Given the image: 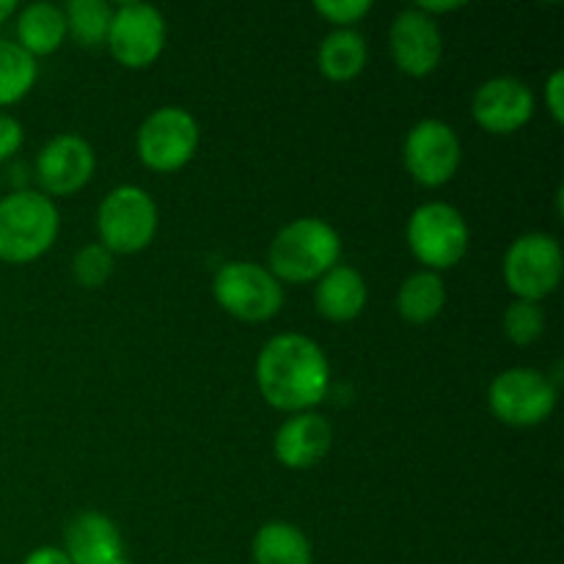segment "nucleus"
I'll use <instances>...</instances> for the list:
<instances>
[{"label": "nucleus", "mask_w": 564, "mask_h": 564, "mask_svg": "<svg viewBox=\"0 0 564 564\" xmlns=\"http://www.w3.org/2000/svg\"><path fill=\"white\" fill-rule=\"evenodd\" d=\"M257 386L270 408L306 413L330 389V364L323 347L303 334H279L257 358Z\"/></svg>", "instance_id": "f257e3e1"}, {"label": "nucleus", "mask_w": 564, "mask_h": 564, "mask_svg": "<svg viewBox=\"0 0 564 564\" xmlns=\"http://www.w3.org/2000/svg\"><path fill=\"white\" fill-rule=\"evenodd\" d=\"M341 259V237L328 220L297 218L273 237L268 251L270 273L279 284H308L336 268Z\"/></svg>", "instance_id": "f03ea898"}, {"label": "nucleus", "mask_w": 564, "mask_h": 564, "mask_svg": "<svg viewBox=\"0 0 564 564\" xmlns=\"http://www.w3.org/2000/svg\"><path fill=\"white\" fill-rule=\"evenodd\" d=\"M61 215L53 198L14 191L0 198V262L28 264L42 259L58 240Z\"/></svg>", "instance_id": "7ed1b4c3"}, {"label": "nucleus", "mask_w": 564, "mask_h": 564, "mask_svg": "<svg viewBox=\"0 0 564 564\" xmlns=\"http://www.w3.org/2000/svg\"><path fill=\"white\" fill-rule=\"evenodd\" d=\"M158 204L143 187L121 185L102 198L97 209L99 246L110 253H138L158 235Z\"/></svg>", "instance_id": "20e7f679"}, {"label": "nucleus", "mask_w": 564, "mask_h": 564, "mask_svg": "<svg viewBox=\"0 0 564 564\" xmlns=\"http://www.w3.org/2000/svg\"><path fill=\"white\" fill-rule=\"evenodd\" d=\"M405 237L408 248L424 264V270L438 273V270H449L463 262L471 231H468L460 209L444 202H430L413 209Z\"/></svg>", "instance_id": "39448f33"}, {"label": "nucleus", "mask_w": 564, "mask_h": 564, "mask_svg": "<svg viewBox=\"0 0 564 564\" xmlns=\"http://www.w3.org/2000/svg\"><path fill=\"white\" fill-rule=\"evenodd\" d=\"M213 295L226 314L242 323H268L284 306V286L257 262H226L215 273Z\"/></svg>", "instance_id": "423d86ee"}, {"label": "nucleus", "mask_w": 564, "mask_h": 564, "mask_svg": "<svg viewBox=\"0 0 564 564\" xmlns=\"http://www.w3.org/2000/svg\"><path fill=\"white\" fill-rule=\"evenodd\" d=\"M138 160L158 174L185 169L198 149V121L180 105H165L143 119L135 138Z\"/></svg>", "instance_id": "0eeeda50"}, {"label": "nucleus", "mask_w": 564, "mask_h": 564, "mask_svg": "<svg viewBox=\"0 0 564 564\" xmlns=\"http://www.w3.org/2000/svg\"><path fill=\"white\" fill-rule=\"evenodd\" d=\"M562 246L543 231L521 235L505 257V281L516 301H545L562 284Z\"/></svg>", "instance_id": "6e6552de"}, {"label": "nucleus", "mask_w": 564, "mask_h": 564, "mask_svg": "<svg viewBox=\"0 0 564 564\" xmlns=\"http://www.w3.org/2000/svg\"><path fill=\"white\" fill-rule=\"evenodd\" d=\"M490 413L510 427H538L554 413L556 386L532 367H512L496 375L488 389Z\"/></svg>", "instance_id": "1a4fd4ad"}, {"label": "nucleus", "mask_w": 564, "mask_h": 564, "mask_svg": "<svg viewBox=\"0 0 564 564\" xmlns=\"http://www.w3.org/2000/svg\"><path fill=\"white\" fill-rule=\"evenodd\" d=\"M165 17L149 3H121L113 9L108 31L110 55L127 69H147L165 50Z\"/></svg>", "instance_id": "9d476101"}, {"label": "nucleus", "mask_w": 564, "mask_h": 564, "mask_svg": "<svg viewBox=\"0 0 564 564\" xmlns=\"http://www.w3.org/2000/svg\"><path fill=\"white\" fill-rule=\"evenodd\" d=\"M460 138L446 121L422 119L405 138L402 160L405 169L419 185L441 187L455 180L460 169Z\"/></svg>", "instance_id": "9b49d317"}, {"label": "nucleus", "mask_w": 564, "mask_h": 564, "mask_svg": "<svg viewBox=\"0 0 564 564\" xmlns=\"http://www.w3.org/2000/svg\"><path fill=\"white\" fill-rule=\"evenodd\" d=\"M94 169H97V154L91 143L80 135L50 138L36 154V180L42 185L44 196H72L80 187L91 182Z\"/></svg>", "instance_id": "f8f14e48"}, {"label": "nucleus", "mask_w": 564, "mask_h": 564, "mask_svg": "<svg viewBox=\"0 0 564 564\" xmlns=\"http://www.w3.org/2000/svg\"><path fill=\"white\" fill-rule=\"evenodd\" d=\"M389 47L402 75L427 77L438 69L441 55H444V36H441L438 22L413 6V9H402L391 22Z\"/></svg>", "instance_id": "ddd939ff"}, {"label": "nucleus", "mask_w": 564, "mask_h": 564, "mask_svg": "<svg viewBox=\"0 0 564 564\" xmlns=\"http://www.w3.org/2000/svg\"><path fill=\"white\" fill-rule=\"evenodd\" d=\"M471 113L490 135H512L534 116V94L518 77H490L474 94Z\"/></svg>", "instance_id": "4468645a"}, {"label": "nucleus", "mask_w": 564, "mask_h": 564, "mask_svg": "<svg viewBox=\"0 0 564 564\" xmlns=\"http://www.w3.org/2000/svg\"><path fill=\"white\" fill-rule=\"evenodd\" d=\"M334 444V427L319 413H292L273 438V452L279 457L281 466L292 468V471H306L314 468Z\"/></svg>", "instance_id": "2eb2a0df"}, {"label": "nucleus", "mask_w": 564, "mask_h": 564, "mask_svg": "<svg viewBox=\"0 0 564 564\" xmlns=\"http://www.w3.org/2000/svg\"><path fill=\"white\" fill-rule=\"evenodd\" d=\"M64 554L72 564H130L119 527L102 512H80L64 532Z\"/></svg>", "instance_id": "dca6fc26"}, {"label": "nucleus", "mask_w": 564, "mask_h": 564, "mask_svg": "<svg viewBox=\"0 0 564 564\" xmlns=\"http://www.w3.org/2000/svg\"><path fill=\"white\" fill-rule=\"evenodd\" d=\"M367 279L350 264H336L314 286V306L330 323H350L367 308Z\"/></svg>", "instance_id": "f3484780"}, {"label": "nucleus", "mask_w": 564, "mask_h": 564, "mask_svg": "<svg viewBox=\"0 0 564 564\" xmlns=\"http://www.w3.org/2000/svg\"><path fill=\"white\" fill-rule=\"evenodd\" d=\"M66 39L64 9L55 3H31L17 17V44L31 58L53 55Z\"/></svg>", "instance_id": "a211bd4d"}, {"label": "nucleus", "mask_w": 564, "mask_h": 564, "mask_svg": "<svg viewBox=\"0 0 564 564\" xmlns=\"http://www.w3.org/2000/svg\"><path fill=\"white\" fill-rule=\"evenodd\" d=\"M253 564H314L312 543L290 521H268L251 545Z\"/></svg>", "instance_id": "6ab92c4d"}, {"label": "nucleus", "mask_w": 564, "mask_h": 564, "mask_svg": "<svg viewBox=\"0 0 564 564\" xmlns=\"http://www.w3.org/2000/svg\"><path fill=\"white\" fill-rule=\"evenodd\" d=\"M369 61L367 39L352 28H336L323 39L317 53V66L328 80L347 83L364 72Z\"/></svg>", "instance_id": "aec40b11"}, {"label": "nucleus", "mask_w": 564, "mask_h": 564, "mask_svg": "<svg viewBox=\"0 0 564 564\" xmlns=\"http://www.w3.org/2000/svg\"><path fill=\"white\" fill-rule=\"evenodd\" d=\"M446 306V284L433 270H419L402 281L397 292V312L405 323L427 325L444 312Z\"/></svg>", "instance_id": "412c9836"}, {"label": "nucleus", "mask_w": 564, "mask_h": 564, "mask_svg": "<svg viewBox=\"0 0 564 564\" xmlns=\"http://www.w3.org/2000/svg\"><path fill=\"white\" fill-rule=\"evenodd\" d=\"M36 58L11 39H0V108L17 105L36 86Z\"/></svg>", "instance_id": "4be33fe9"}, {"label": "nucleus", "mask_w": 564, "mask_h": 564, "mask_svg": "<svg viewBox=\"0 0 564 564\" xmlns=\"http://www.w3.org/2000/svg\"><path fill=\"white\" fill-rule=\"evenodd\" d=\"M64 17L66 33L83 47H99L108 42L113 9L105 0H69L64 6Z\"/></svg>", "instance_id": "5701e85b"}, {"label": "nucleus", "mask_w": 564, "mask_h": 564, "mask_svg": "<svg viewBox=\"0 0 564 564\" xmlns=\"http://www.w3.org/2000/svg\"><path fill=\"white\" fill-rule=\"evenodd\" d=\"M505 334L512 345L529 347L545 334V312L534 301H512L505 312Z\"/></svg>", "instance_id": "b1692460"}, {"label": "nucleus", "mask_w": 564, "mask_h": 564, "mask_svg": "<svg viewBox=\"0 0 564 564\" xmlns=\"http://www.w3.org/2000/svg\"><path fill=\"white\" fill-rule=\"evenodd\" d=\"M113 253L105 246H99V242H88L72 259V275L86 290H99V286L108 284V279L113 275Z\"/></svg>", "instance_id": "393cba45"}, {"label": "nucleus", "mask_w": 564, "mask_h": 564, "mask_svg": "<svg viewBox=\"0 0 564 564\" xmlns=\"http://www.w3.org/2000/svg\"><path fill=\"white\" fill-rule=\"evenodd\" d=\"M314 11L334 22L336 28H350L372 11V3L369 0H319L314 3Z\"/></svg>", "instance_id": "a878e982"}, {"label": "nucleus", "mask_w": 564, "mask_h": 564, "mask_svg": "<svg viewBox=\"0 0 564 564\" xmlns=\"http://www.w3.org/2000/svg\"><path fill=\"white\" fill-rule=\"evenodd\" d=\"M22 141H25V132L20 121L9 113H0V163L14 158L22 149Z\"/></svg>", "instance_id": "bb28decb"}, {"label": "nucleus", "mask_w": 564, "mask_h": 564, "mask_svg": "<svg viewBox=\"0 0 564 564\" xmlns=\"http://www.w3.org/2000/svg\"><path fill=\"white\" fill-rule=\"evenodd\" d=\"M545 108L556 124H564V72L556 69L545 83Z\"/></svg>", "instance_id": "cd10ccee"}, {"label": "nucleus", "mask_w": 564, "mask_h": 564, "mask_svg": "<svg viewBox=\"0 0 564 564\" xmlns=\"http://www.w3.org/2000/svg\"><path fill=\"white\" fill-rule=\"evenodd\" d=\"M22 564H72L69 556L64 554V549H55V545H42V549L31 551V554L22 560Z\"/></svg>", "instance_id": "c85d7f7f"}, {"label": "nucleus", "mask_w": 564, "mask_h": 564, "mask_svg": "<svg viewBox=\"0 0 564 564\" xmlns=\"http://www.w3.org/2000/svg\"><path fill=\"white\" fill-rule=\"evenodd\" d=\"M463 6H466V3H455V0H449V3H435V0H433V3H430V0H424V3H419L416 9L424 11V14L433 17V20H435V14H446V11H457V9H463Z\"/></svg>", "instance_id": "c756f323"}, {"label": "nucleus", "mask_w": 564, "mask_h": 564, "mask_svg": "<svg viewBox=\"0 0 564 564\" xmlns=\"http://www.w3.org/2000/svg\"><path fill=\"white\" fill-rule=\"evenodd\" d=\"M14 11H17L14 0H0V25H3V22L14 14Z\"/></svg>", "instance_id": "7c9ffc66"}]
</instances>
